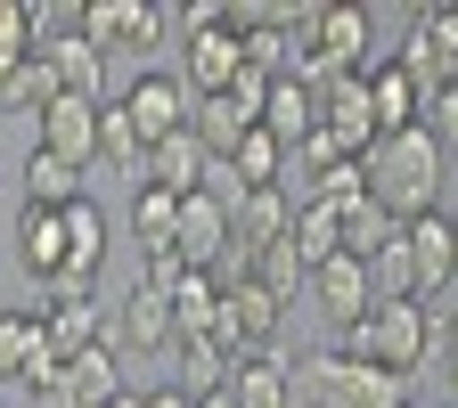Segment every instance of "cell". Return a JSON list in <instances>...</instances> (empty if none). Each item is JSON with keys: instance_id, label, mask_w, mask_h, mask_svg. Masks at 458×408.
I'll list each match as a JSON object with an SVG mask.
<instances>
[{"instance_id": "277c9868", "label": "cell", "mask_w": 458, "mask_h": 408, "mask_svg": "<svg viewBox=\"0 0 458 408\" xmlns=\"http://www.w3.org/2000/svg\"><path fill=\"white\" fill-rule=\"evenodd\" d=\"M278 319H286V303H270L262 286L246 278V286H221V327H213V335H221L238 360H254V352H278Z\"/></svg>"}, {"instance_id": "e0dca14e", "label": "cell", "mask_w": 458, "mask_h": 408, "mask_svg": "<svg viewBox=\"0 0 458 408\" xmlns=\"http://www.w3.org/2000/svg\"><path fill=\"white\" fill-rule=\"evenodd\" d=\"M90 171H114V180H148V147H140V131H131L123 98H106V106H98V163H90Z\"/></svg>"}, {"instance_id": "4dcf8cb0", "label": "cell", "mask_w": 458, "mask_h": 408, "mask_svg": "<svg viewBox=\"0 0 458 408\" xmlns=\"http://www.w3.org/2000/svg\"><path fill=\"white\" fill-rule=\"evenodd\" d=\"M172 221H181V196H164V188H131V237L156 254V246H172Z\"/></svg>"}, {"instance_id": "8992f818", "label": "cell", "mask_w": 458, "mask_h": 408, "mask_svg": "<svg viewBox=\"0 0 458 408\" xmlns=\"http://www.w3.org/2000/svg\"><path fill=\"white\" fill-rule=\"evenodd\" d=\"M98 106H106V98H66V90H57L49 114H41V131H33V147H49L57 163L90 171V163H98Z\"/></svg>"}, {"instance_id": "8fae6325", "label": "cell", "mask_w": 458, "mask_h": 408, "mask_svg": "<svg viewBox=\"0 0 458 408\" xmlns=\"http://www.w3.org/2000/svg\"><path fill=\"white\" fill-rule=\"evenodd\" d=\"M148 188H164V196H197V188H213V147H205L197 131L156 139V147H148Z\"/></svg>"}, {"instance_id": "52a82bcc", "label": "cell", "mask_w": 458, "mask_h": 408, "mask_svg": "<svg viewBox=\"0 0 458 408\" xmlns=\"http://www.w3.org/2000/svg\"><path fill=\"white\" fill-rule=\"evenodd\" d=\"M311 303H319V319L335 327V335H352L369 311H377V286H369V262H352V254H335L327 270H311Z\"/></svg>"}, {"instance_id": "836d02e7", "label": "cell", "mask_w": 458, "mask_h": 408, "mask_svg": "<svg viewBox=\"0 0 458 408\" xmlns=\"http://www.w3.org/2000/svg\"><path fill=\"white\" fill-rule=\"evenodd\" d=\"M33 17H25V0H0V74H17L25 57H33Z\"/></svg>"}, {"instance_id": "4fadbf2b", "label": "cell", "mask_w": 458, "mask_h": 408, "mask_svg": "<svg viewBox=\"0 0 458 408\" xmlns=\"http://www.w3.org/2000/svg\"><path fill=\"white\" fill-rule=\"evenodd\" d=\"M401 237H410V262H418V303L442 295L458 278V246H450V212H426V221H401Z\"/></svg>"}, {"instance_id": "6da1fadb", "label": "cell", "mask_w": 458, "mask_h": 408, "mask_svg": "<svg viewBox=\"0 0 458 408\" xmlns=\"http://www.w3.org/2000/svg\"><path fill=\"white\" fill-rule=\"evenodd\" d=\"M434 188H442V139L426 123L418 131H385L369 147V196L393 221H426L434 212Z\"/></svg>"}, {"instance_id": "ba28073f", "label": "cell", "mask_w": 458, "mask_h": 408, "mask_svg": "<svg viewBox=\"0 0 458 408\" xmlns=\"http://www.w3.org/2000/svg\"><path fill=\"white\" fill-rule=\"evenodd\" d=\"M238 33H229V17L221 25H197L189 33V49H181V82H189V98H221L229 82H238Z\"/></svg>"}, {"instance_id": "1f68e13d", "label": "cell", "mask_w": 458, "mask_h": 408, "mask_svg": "<svg viewBox=\"0 0 458 408\" xmlns=\"http://www.w3.org/2000/svg\"><path fill=\"white\" fill-rule=\"evenodd\" d=\"M254 286H262L270 303H295L303 286H311V270L295 262V246H262V254H254Z\"/></svg>"}, {"instance_id": "7402d4cb", "label": "cell", "mask_w": 458, "mask_h": 408, "mask_svg": "<svg viewBox=\"0 0 458 408\" xmlns=\"http://www.w3.org/2000/svg\"><path fill=\"white\" fill-rule=\"evenodd\" d=\"M82 180H90V171L57 163L49 147H33V155H25V204H41V212H66V204H82Z\"/></svg>"}, {"instance_id": "4316f807", "label": "cell", "mask_w": 458, "mask_h": 408, "mask_svg": "<svg viewBox=\"0 0 458 408\" xmlns=\"http://www.w3.org/2000/svg\"><path fill=\"white\" fill-rule=\"evenodd\" d=\"M189 131H197V139L213 147V163H221L229 147H238V139L254 131V114H246L238 98H229V90H221V98H197V114H189Z\"/></svg>"}, {"instance_id": "e575fe53", "label": "cell", "mask_w": 458, "mask_h": 408, "mask_svg": "<svg viewBox=\"0 0 458 408\" xmlns=\"http://www.w3.org/2000/svg\"><path fill=\"white\" fill-rule=\"evenodd\" d=\"M418 41H434L450 66H458V0H434V9H418Z\"/></svg>"}, {"instance_id": "3957f363", "label": "cell", "mask_w": 458, "mask_h": 408, "mask_svg": "<svg viewBox=\"0 0 458 408\" xmlns=\"http://www.w3.org/2000/svg\"><path fill=\"white\" fill-rule=\"evenodd\" d=\"M123 114H131V131H140V147H156V139H172V131H189V114H197V98H189V82H181V66H140L131 74V90H123Z\"/></svg>"}, {"instance_id": "d6a6232c", "label": "cell", "mask_w": 458, "mask_h": 408, "mask_svg": "<svg viewBox=\"0 0 458 408\" xmlns=\"http://www.w3.org/2000/svg\"><path fill=\"white\" fill-rule=\"evenodd\" d=\"M311 196L335 204V212H360V204H369V163H335V171H319Z\"/></svg>"}, {"instance_id": "9a60e30c", "label": "cell", "mask_w": 458, "mask_h": 408, "mask_svg": "<svg viewBox=\"0 0 458 408\" xmlns=\"http://www.w3.org/2000/svg\"><path fill=\"white\" fill-rule=\"evenodd\" d=\"M41 57H49V74H57V90H66V98H106V49H98L90 33L49 41Z\"/></svg>"}, {"instance_id": "2e32d148", "label": "cell", "mask_w": 458, "mask_h": 408, "mask_svg": "<svg viewBox=\"0 0 458 408\" xmlns=\"http://www.w3.org/2000/svg\"><path fill=\"white\" fill-rule=\"evenodd\" d=\"M262 131L295 155L311 131H319V90H303V82H270V98H262Z\"/></svg>"}, {"instance_id": "ab89813d", "label": "cell", "mask_w": 458, "mask_h": 408, "mask_svg": "<svg viewBox=\"0 0 458 408\" xmlns=\"http://www.w3.org/2000/svg\"><path fill=\"white\" fill-rule=\"evenodd\" d=\"M197 408H238V400H229V384H221V392H197Z\"/></svg>"}, {"instance_id": "ffe728a7", "label": "cell", "mask_w": 458, "mask_h": 408, "mask_svg": "<svg viewBox=\"0 0 458 408\" xmlns=\"http://www.w3.org/2000/svg\"><path fill=\"white\" fill-rule=\"evenodd\" d=\"M66 384H74V408H106V400H123V360H114V343H90L82 360H66Z\"/></svg>"}, {"instance_id": "cb8c5ba5", "label": "cell", "mask_w": 458, "mask_h": 408, "mask_svg": "<svg viewBox=\"0 0 458 408\" xmlns=\"http://www.w3.org/2000/svg\"><path fill=\"white\" fill-rule=\"evenodd\" d=\"M327 408H410V384H401V376H385V368L344 360V376H335Z\"/></svg>"}, {"instance_id": "b9f144b4", "label": "cell", "mask_w": 458, "mask_h": 408, "mask_svg": "<svg viewBox=\"0 0 458 408\" xmlns=\"http://www.w3.org/2000/svg\"><path fill=\"white\" fill-rule=\"evenodd\" d=\"M450 246H458V212H450Z\"/></svg>"}, {"instance_id": "9c48e42d", "label": "cell", "mask_w": 458, "mask_h": 408, "mask_svg": "<svg viewBox=\"0 0 458 408\" xmlns=\"http://www.w3.org/2000/svg\"><path fill=\"white\" fill-rule=\"evenodd\" d=\"M172 246H181V262H189V270H213V262L229 254V196H213V188L181 196V221H172Z\"/></svg>"}, {"instance_id": "d4e9b609", "label": "cell", "mask_w": 458, "mask_h": 408, "mask_svg": "<svg viewBox=\"0 0 458 408\" xmlns=\"http://www.w3.org/2000/svg\"><path fill=\"white\" fill-rule=\"evenodd\" d=\"M66 270L90 278V286H98V270H106V212H98L90 196L66 204Z\"/></svg>"}, {"instance_id": "484cf974", "label": "cell", "mask_w": 458, "mask_h": 408, "mask_svg": "<svg viewBox=\"0 0 458 408\" xmlns=\"http://www.w3.org/2000/svg\"><path fill=\"white\" fill-rule=\"evenodd\" d=\"M41 360H49L41 311H9V319H0V376H9V384H25V376H33Z\"/></svg>"}, {"instance_id": "603a6c76", "label": "cell", "mask_w": 458, "mask_h": 408, "mask_svg": "<svg viewBox=\"0 0 458 408\" xmlns=\"http://www.w3.org/2000/svg\"><path fill=\"white\" fill-rule=\"evenodd\" d=\"M164 303H172V327H181V343H197V335L221 327V286H213V270H189Z\"/></svg>"}, {"instance_id": "5b68a950", "label": "cell", "mask_w": 458, "mask_h": 408, "mask_svg": "<svg viewBox=\"0 0 458 408\" xmlns=\"http://www.w3.org/2000/svg\"><path fill=\"white\" fill-rule=\"evenodd\" d=\"M82 33L106 57H148L164 41V9H148V0H90V9H82Z\"/></svg>"}, {"instance_id": "74e56055", "label": "cell", "mask_w": 458, "mask_h": 408, "mask_svg": "<svg viewBox=\"0 0 458 408\" xmlns=\"http://www.w3.org/2000/svg\"><path fill=\"white\" fill-rule=\"evenodd\" d=\"M442 368H450V392H458V303L442 311Z\"/></svg>"}, {"instance_id": "f1b7e54d", "label": "cell", "mask_w": 458, "mask_h": 408, "mask_svg": "<svg viewBox=\"0 0 458 408\" xmlns=\"http://www.w3.org/2000/svg\"><path fill=\"white\" fill-rule=\"evenodd\" d=\"M49 98H57V74H49V57L33 49L17 74H0V114H49Z\"/></svg>"}, {"instance_id": "d590c367", "label": "cell", "mask_w": 458, "mask_h": 408, "mask_svg": "<svg viewBox=\"0 0 458 408\" xmlns=\"http://www.w3.org/2000/svg\"><path fill=\"white\" fill-rule=\"evenodd\" d=\"M189 278V262H181V246H156L148 254V270H140V286H156V295H172V286Z\"/></svg>"}, {"instance_id": "60d3db41", "label": "cell", "mask_w": 458, "mask_h": 408, "mask_svg": "<svg viewBox=\"0 0 458 408\" xmlns=\"http://www.w3.org/2000/svg\"><path fill=\"white\" fill-rule=\"evenodd\" d=\"M106 408H148V392H123V400H106Z\"/></svg>"}, {"instance_id": "8d00e7d4", "label": "cell", "mask_w": 458, "mask_h": 408, "mask_svg": "<svg viewBox=\"0 0 458 408\" xmlns=\"http://www.w3.org/2000/svg\"><path fill=\"white\" fill-rule=\"evenodd\" d=\"M426 131H434V139H442V131H450V139H458V82H450V90H434V98H426Z\"/></svg>"}, {"instance_id": "7c38bea8", "label": "cell", "mask_w": 458, "mask_h": 408, "mask_svg": "<svg viewBox=\"0 0 458 408\" xmlns=\"http://www.w3.org/2000/svg\"><path fill=\"white\" fill-rule=\"evenodd\" d=\"M286 229H295V196H286V188H246L238 204H229V237H238L246 254L286 246Z\"/></svg>"}, {"instance_id": "f35d334b", "label": "cell", "mask_w": 458, "mask_h": 408, "mask_svg": "<svg viewBox=\"0 0 458 408\" xmlns=\"http://www.w3.org/2000/svg\"><path fill=\"white\" fill-rule=\"evenodd\" d=\"M148 408H197V400H189L181 384H164V392H148Z\"/></svg>"}, {"instance_id": "5bb4252c", "label": "cell", "mask_w": 458, "mask_h": 408, "mask_svg": "<svg viewBox=\"0 0 458 408\" xmlns=\"http://www.w3.org/2000/svg\"><path fill=\"white\" fill-rule=\"evenodd\" d=\"M17 262H25V278H33V286H49L57 270H66V212L25 204V212H17Z\"/></svg>"}, {"instance_id": "7a4b0ae2", "label": "cell", "mask_w": 458, "mask_h": 408, "mask_svg": "<svg viewBox=\"0 0 458 408\" xmlns=\"http://www.w3.org/2000/svg\"><path fill=\"white\" fill-rule=\"evenodd\" d=\"M426 352H442V319H426V303H377L352 335H344V360L385 368V376H401V384L426 368Z\"/></svg>"}, {"instance_id": "44dd1931", "label": "cell", "mask_w": 458, "mask_h": 408, "mask_svg": "<svg viewBox=\"0 0 458 408\" xmlns=\"http://www.w3.org/2000/svg\"><path fill=\"white\" fill-rule=\"evenodd\" d=\"M229 400L238 408H295V392H286V360L278 352H254L229 368Z\"/></svg>"}, {"instance_id": "83f0119b", "label": "cell", "mask_w": 458, "mask_h": 408, "mask_svg": "<svg viewBox=\"0 0 458 408\" xmlns=\"http://www.w3.org/2000/svg\"><path fill=\"white\" fill-rule=\"evenodd\" d=\"M229 368H238V352H229L221 335L181 343V392H189V400H197V392H221V384H229Z\"/></svg>"}, {"instance_id": "ee69618b", "label": "cell", "mask_w": 458, "mask_h": 408, "mask_svg": "<svg viewBox=\"0 0 458 408\" xmlns=\"http://www.w3.org/2000/svg\"><path fill=\"white\" fill-rule=\"evenodd\" d=\"M450 82H458V74H450Z\"/></svg>"}, {"instance_id": "30bf717a", "label": "cell", "mask_w": 458, "mask_h": 408, "mask_svg": "<svg viewBox=\"0 0 458 408\" xmlns=\"http://www.w3.org/2000/svg\"><path fill=\"white\" fill-rule=\"evenodd\" d=\"M106 335H114V352H140V360H156L164 343H181V327H172V303L156 295V286H131L123 311L106 319Z\"/></svg>"}, {"instance_id": "d6986e66", "label": "cell", "mask_w": 458, "mask_h": 408, "mask_svg": "<svg viewBox=\"0 0 458 408\" xmlns=\"http://www.w3.org/2000/svg\"><path fill=\"white\" fill-rule=\"evenodd\" d=\"M286 246H295V262H303V270H327V262L344 254V212H335V204H319V196H311V204H295V229H286Z\"/></svg>"}, {"instance_id": "ac0fdd59", "label": "cell", "mask_w": 458, "mask_h": 408, "mask_svg": "<svg viewBox=\"0 0 458 408\" xmlns=\"http://www.w3.org/2000/svg\"><path fill=\"white\" fill-rule=\"evenodd\" d=\"M369 106H377V131H418V123H426V90L401 74L393 57L369 74Z\"/></svg>"}, {"instance_id": "7bdbcfd3", "label": "cell", "mask_w": 458, "mask_h": 408, "mask_svg": "<svg viewBox=\"0 0 458 408\" xmlns=\"http://www.w3.org/2000/svg\"><path fill=\"white\" fill-rule=\"evenodd\" d=\"M0 319H9V303H0Z\"/></svg>"}, {"instance_id": "f546056e", "label": "cell", "mask_w": 458, "mask_h": 408, "mask_svg": "<svg viewBox=\"0 0 458 408\" xmlns=\"http://www.w3.org/2000/svg\"><path fill=\"white\" fill-rule=\"evenodd\" d=\"M393 237H401V221H393V212H385L377 196H369L360 212H344V254H352V262H377V254H385Z\"/></svg>"}]
</instances>
